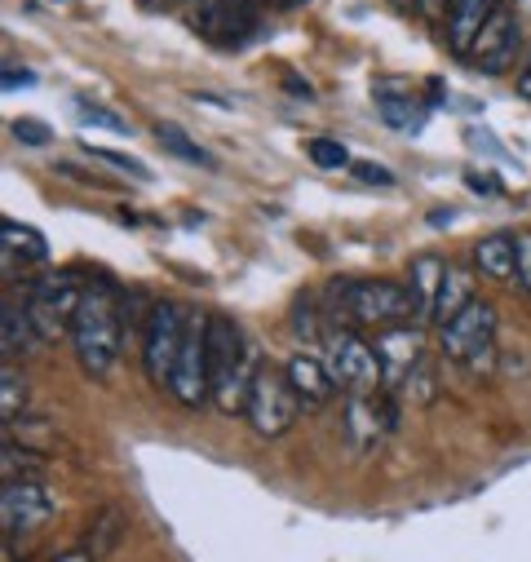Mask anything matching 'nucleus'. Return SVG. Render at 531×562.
Returning a JSON list of instances; mask_svg holds the SVG:
<instances>
[{
	"label": "nucleus",
	"mask_w": 531,
	"mask_h": 562,
	"mask_svg": "<svg viewBox=\"0 0 531 562\" xmlns=\"http://www.w3.org/2000/svg\"><path fill=\"white\" fill-rule=\"evenodd\" d=\"M71 346H76L80 368L93 381H106L115 372V359L124 346V319H120V293L111 284H102V279L84 284L80 311L71 319Z\"/></svg>",
	"instance_id": "1"
},
{
	"label": "nucleus",
	"mask_w": 531,
	"mask_h": 562,
	"mask_svg": "<svg viewBox=\"0 0 531 562\" xmlns=\"http://www.w3.org/2000/svg\"><path fill=\"white\" fill-rule=\"evenodd\" d=\"M332 302V319H341V328H398L417 319V302L408 293V284H394V279H337L328 289Z\"/></svg>",
	"instance_id": "2"
},
{
	"label": "nucleus",
	"mask_w": 531,
	"mask_h": 562,
	"mask_svg": "<svg viewBox=\"0 0 531 562\" xmlns=\"http://www.w3.org/2000/svg\"><path fill=\"white\" fill-rule=\"evenodd\" d=\"M208 363H213V403L217 412H244L252 376L261 368L248 333L226 319V315H208Z\"/></svg>",
	"instance_id": "3"
},
{
	"label": "nucleus",
	"mask_w": 531,
	"mask_h": 562,
	"mask_svg": "<svg viewBox=\"0 0 531 562\" xmlns=\"http://www.w3.org/2000/svg\"><path fill=\"white\" fill-rule=\"evenodd\" d=\"M302 394L293 390L289 372L275 368V363H261L257 376H252V390H248V403H244V416H248V426L252 435L261 439H280L297 426V416H302Z\"/></svg>",
	"instance_id": "4"
},
{
	"label": "nucleus",
	"mask_w": 531,
	"mask_h": 562,
	"mask_svg": "<svg viewBox=\"0 0 531 562\" xmlns=\"http://www.w3.org/2000/svg\"><path fill=\"white\" fill-rule=\"evenodd\" d=\"M324 363L337 381V390L350 394H376L385 390V376H381V355L372 341H363L354 328H328L324 333Z\"/></svg>",
	"instance_id": "5"
},
{
	"label": "nucleus",
	"mask_w": 531,
	"mask_h": 562,
	"mask_svg": "<svg viewBox=\"0 0 531 562\" xmlns=\"http://www.w3.org/2000/svg\"><path fill=\"white\" fill-rule=\"evenodd\" d=\"M443 333V355L470 372H492L496 363V311L487 302H470L452 324L439 328Z\"/></svg>",
	"instance_id": "6"
},
{
	"label": "nucleus",
	"mask_w": 531,
	"mask_h": 562,
	"mask_svg": "<svg viewBox=\"0 0 531 562\" xmlns=\"http://www.w3.org/2000/svg\"><path fill=\"white\" fill-rule=\"evenodd\" d=\"M182 337H187V311L178 302H151L147 311V328H143V368H147V381L151 385H165L173 381V368H178V355H182Z\"/></svg>",
	"instance_id": "7"
},
{
	"label": "nucleus",
	"mask_w": 531,
	"mask_h": 562,
	"mask_svg": "<svg viewBox=\"0 0 531 562\" xmlns=\"http://www.w3.org/2000/svg\"><path fill=\"white\" fill-rule=\"evenodd\" d=\"M80 297H84V284H76L71 274H45L27 289V319L36 328L41 341H58V337H71V319L80 311Z\"/></svg>",
	"instance_id": "8"
},
{
	"label": "nucleus",
	"mask_w": 531,
	"mask_h": 562,
	"mask_svg": "<svg viewBox=\"0 0 531 562\" xmlns=\"http://www.w3.org/2000/svg\"><path fill=\"white\" fill-rule=\"evenodd\" d=\"M169 394L182 407H200L204 398H213V363H208V315H187V337H182V355L169 381Z\"/></svg>",
	"instance_id": "9"
},
{
	"label": "nucleus",
	"mask_w": 531,
	"mask_h": 562,
	"mask_svg": "<svg viewBox=\"0 0 531 562\" xmlns=\"http://www.w3.org/2000/svg\"><path fill=\"white\" fill-rule=\"evenodd\" d=\"M54 514H58V496L41 479H19V483H5V492H0V522H5V536H27V531L45 527Z\"/></svg>",
	"instance_id": "10"
},
{
	"label": "nucleus",
	"mask_w": 531,
	"mask_h": 562,
	"mask_svg": "<svg viewBox=\"0 0 531 562\" xmlns=\"http://www.w3.org/2000/svg\"><path fill=\"white\" fill-rule=\"evenodd\" d=\"M465 63H474V71H483V76H505L509 67H518L522 63V19L513 10H500L478 32Z\"/></svg>",
	"instance_id": "11"
},
{
	"label": "nucleus",
	"mask_w": 531,
	"mask_h": 562,
	"mask_svg": "<svg viewBox=\"0 0 531 562\" xmlns=\"http://www.w3.org/2000/svg\"><path fill=\"white\" fill-rule=\"evenodd\" d=\"M394 420H398V403L389 398V390L346 398V435L354 448H376L394 430Z\"/></svg>",
	"instance_id": "12"
},
{
	"label": "nucleus",
	"mask_w": 531,
	"mask_h": 562,
	"mask_svg": "<svg viewBox=\"0 0 531 562\" xmlns=\"http://www.w3.org/2000/svg\"><path fill=\"white\" fill-rule=\"evenodd\" d=\"M376 355H381V376H385V390H404V381L426 363V337L421 328H385L376 341Z\"/></svg>",
	"instance_id": "13"
},
{
	"label": "nucleus",
	"mask_w": 531,
	"mask_h": 562,
	"mask_svg": "<svg viewBox=\"0 0 531 562\" xmlns=\"http://www.w3.org/2000/svg\"><path fill=\"white\" fill-rule=\"evenodd\" d=\"M200 27L217 45H244L257 32V5H252V0H204Z\"/></svg>",
	"instance_id": "14"
},
{
	"label": "nucleus",
	"mask_w": 531,
	"mask_h": 562,
	"mask_svg": "<svg viewBox=\"0 0 531 562\" xmlns=\"http://www.w3.org/2000/svg\"><path fill=\"white\" fill-rule=\"evenodd\" d=\"M505 10V0H452V14H448V49L456 58H470L478 32Z\"/></svg>",
	"instance_id": "15"
},
{
	"label": "nucleus",
	"mask_w": 531,
	"mask_h": 562,
	"mask_svg": "<svg viewBox=\"0 0 531 562\" xmlns=\"http://www.w3.org/2000/svg\"><path fill=\"white\" fill-rule=\"evenodd\" d=\"M443 279H448V261L439 252H417L413 257V266H408V293L417 302V319L434 324V306H439V293H443Z\"/></svg>",
	"instance_id": "16"
},
{
	"label": "nucleus",
	"mask_w": 531,
	"mask_h": 562,
	"mask_svg": "<svg viewBox=\"0 0 531 562\" xmlns=\"http://www.w3.org/2000/svg\"><path fill=\"white\" fill-rule=\"evenodd\" d=\"M284 372H289V381H293V390L302 394L306 407H324V403L337 394V381H332L328 363L315 359V355H302V350H297V355L284 363Z\"/></svg>",
	"instance_id": "17"
},
{
	"label": "nucleus",
	"mask_w": 531,
	"mask_h": 562,
	"mask_svg": "<svg viewBox=\"0 0 531 562\" xmlns=\"http://www.w3.org/2000/svg\"><path fill=\"white\" fill-rule=\"evenodd\" d=\"M474 261H478V270H483L487 279L513 284V261H518V244H513V235L496 231V235L478 239V244H474Z\"/></svg>",
	"instance_id": "18"
},
{
	"label": "nucleus",
	"mask_w": 531,
	"mask_h": 562,
	"mask_svg": "<svg viewBox=\"0 0 531 562\" xmlns=\"http://www.w3.org/2000/svg\"><path fill=\"white\" fill-rule=\"evenodd\" d=\"M426 106L430 102H417V98H404V93H389L385 85H376V111L385 124L404 128V133H417L426 124Z\"/></svg>",
	"instance_id": "19"
},
{
	"label": "nucleus",
	"mask_w": 531,
	"mask_h": 562,
	"mask_svg": "<svg viewBox=\"0 0 531 562\" xmlns=\"http://www.w3.org/2000/svg\"><path fill=\"white\" fill-rule=\"evenodd\" d=\"M0 346H5V359L32 355V346H41V337H36V328H32V319H27V311L14 306V302H5V315H0Z\"/></svg>",
	"instance_id": "20"
},
{
	"label": "nucleus",
	"mask_w": 531,
	"mask_h": 562,
	"mask_svg": "<svg viewBox=\"0 0 531 562\" xmlns=\"http://www.w3.org/2000/svg\"><path fill=\"white\" fill-rule=\"evenodd\" d=\"M156 143H160L169 156H178V160H187V165H195V169H217V160L195 143V137H187L173 120H156Z\"/></svg>",
	"instance_id": "21"
},
{
	"label": "nucleus",
	"mask_w": 531,
	"mask_h": 562,
	"mask_svg": "<svg viewBox=\"0 0 531 562\" xmlns=\"http://www.w3.org/2000/svg\"><path fill=\"white\" fill-rule=\"evenodd\" d=\"M474 302V279L465 274V270H456V266H448V279H443V293H439V306H434V324L443 328V324H452L465 306Z\"/></svg>",
	"instance_id": "22"
},
{
	"label": "nucleus",
	"mask_w": 531,
	"mask_h": 562,
	"mask_svg": "<svg viewBox=\"0 0 531 562\" xmlns=\"http://www.w3.org/2000/svg\"><path fill=\"white\" fill-rule=\"evenodd\" d=\"M0 239H5V252H19V257H27V261H45V257H49L45 235H41L36 226L14 222V217L0 222Z\"/></svg>",
	"instance_id": "23"
},
{
	"label": "nucleus",
	"mask_w": 531,
	"mask_h": 562,
	"mask_svg": "<svg viewBox=\"0 0 531 562\" xmlns=\"http://www.w3.org/2000/svg\"><path fill=\"white\" fill-rule=\"evenodd\" d=\"M23 403H27V381H23V372L5 359V368H0V416H5V426H14V420H19Z\"/></svg>",
	"instance_id": "24"
},
{
	"label": "nucleus",
	"mask_w": 531,
	"mask_h": 562,
	"mask_svg": "<svg viewBox=\"0 0 531 562\" xmlns=\"http://www.w3.org/2000/svg\"><path fill=\"white\" fill-rule=\"evenodd\" d=\"M76 120H80V124H89V128L128 133V120H124V115H115L111 106H102V102H89V98H80V102H76Z\"/></svg>",
	"instance_id": "25"
},
{
	"label": "nucleus",
	"mask_w": 531,
	"mask_h": 562,
	"mask_svg": "<svg viewBox=\"0 0 531 562\" xmlns=\"http://www.w3.org/2000/svg\"><path fill=\"white\" fill-rule=\"evenodd\" d=\"M0 470H5V483L36 479V474H41V457H36V452H27V448L5 443V457H0Z\"/></svg>",
	"instance_id": "26"
},
{
	"label": "nucleus",
	"mask_w": 531,
	"mask_h": 562,
	"mask_svg": "<svg viewBox=\"0 0 531 562\" xmlns=\"http://www.w3.org/2000/svg\"><path fill=\"white\" fill-rule=\"evenodd\" d=\"M310 160L319 165V169H350L354 160H350V151L337 143V137H315V143H310Z\"/></svg>",
	"instance_id": "27"
},
{
	"label": "nucleus",
	"mask_w": 531,
	"mask_h": 562,
	"mask_svg": "<svg viewBox=\"0 0 531 562\" xmlns=\"http://www.w3.org/2000/svg\"><path fill=\"white\" fill-rule=\"evenodd\" d=\"M10 133L19 137V143H27V147H45L49 137H54V128H49V124H41V120H27V115H19V120L10 124Z\"/></svg>",
	"instance_id": "28"
},
{
	"label": "nucleus",
	"mask_w": 531,
	"mask_h": 562,
	"mask_svg": "<svg viewBox=\"0 0 531 562\" xmlns=\"http://www.w3.org/2000/svg\"><path fill=\"white\" fill-rule=\"evenodd\" d=\"M89 156H93V160H102V165H111V169H124V173H133V178H151V173H147V165H143L138 156H124V151H102V147H89Z\"/></svg>",
	"instance_id": "29"
},
{
	"label": "nucleus",
	"mask_w": 531,
	"mask_h": 562,
	"mask_svg": "<svg viewBox=\"0 0 531 562\" xmlns=\"http://www.w3.org/2000/svg\"><path fill=\"white\" fill-rule=\"evenodd\" d=\"M518 244V261H513V284L531 297V235H513Z\"/></svg>",
	"instance_id": "30"
},
{
	"label": "nucleus",
	"mask_w": 531,
	"mask_h": 562,
	"mask_svg": "<svg viewBox=\"0 0 531 562\" xmlns=\"http://www.w3.org/2000/svg\"><path fill=\"white\" fill-rule=\"evenodd\" d=\"M398 394H408V398H417V403H430L434 398V376H430V363H421L408 381H404V390Z\"/></svg>",
	"instance_id": "31"
},
{
	"label": "nucleus",
	"mask_w": 531,
	"mask_h": 562,
	"mask_svg": "<svg viewBox=\"0 0 531 562\" xmlns=\"http://www.w3.org/2000/svg\"><path fill=\"white\" fill-rule=\"evenodd\" d=\"M350 173H354L359 182H368V187H394V173H389L385 165H372V160H354Z\"/></svg>",
	"instance_id": "32"
},
{
	"label": "nucleus",
	"mask_w": 531,
	"mask_h": 562,
	"mask_svg": "<svg viewBox=\"0 0 531 562\" xmlns=\"http://www.w3.org/2000/svg\"><path fill=\"white\" fill-rule=\"evenodd\" d=\"M32 85H36V76H32V71H19L14 63L5 67V93H14V89H32Z\"/></svg>",
	"instance_id": "33"
},
{
	"label": "nucleus",
	"mask_w": 531,
	"mask_h": 562,
	"mask_svg": "<svg viewBox=\"0 0 531 562\" xmlns=\"http://www.w3.org/2000/svg\"><path fill=\"white\" fill-rule=\"evenodd\" d=\"M417 10H421L430 23H439L443 14H452V0H417Z\"/></svg>",
	"instance_id": "34"
},
{
	"label": "nucleus",
	"mask_w": 531,
	"mask_h": 562,
	"mask_svg": "<svg viewBox=\"0 0 531 562\" xmlns=\"http://www.w3.org/2000/svg\"><path fill=\"white\" fill-rule=\"evenodd\" d=\"M54 562H93V553H89V549H67V553H58Z\"/></svg>",
	"instance_id": "35"
},
{
	"label": "nucleus",
	"mask_w": 531,
	"mask_h": 562,
	"mask_svg": "<svg viewBox=\"0 0 531 562\" xmlns=\"http://www.w3.org/2000/svg\"><path fill=\"white\" fill-rule=\"evenodd\" d=\"M509 10H513V14L522 19V23H531V0H513V5H509Z\"/></svg>",
	"instance_id": "36"
},
{
	"label": "nucleus",
	"mask_w": 531,
	"mask_h": 562,
	"mask_svg": "<svg viewBox=\"0 0 531 562\" xmlns=\"http://www.w3.org/2000/svg\"><path fill=\"white\" fill-rule=\"evenodd\" d=\"M280 5H284V10H297V5H306V0H280Z\"/></svg>",
	"instance_id": "37"
},
{
	"label": "nucleus",
	"mask_w": 531,
	"mask_h": 562,
	"mask_svg": "<svg viewBox=\"0 0 531 562\" xmlns=\"http://www.w3.org/2000/svg\"><path fill=\"white\" fill-rule=\"evenodd\" d=\"M394 5H398V10H413V5H417V0H394Z\"/></svg>",
	"instance_id": "38"
}]
</instances>
